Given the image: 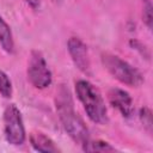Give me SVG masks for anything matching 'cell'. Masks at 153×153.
<instances>
[{"label":"cell","mask_w":153,"mask_h":153,"mask_svg":"<svg viewBox=\"0 0 153 153\" xmlns=\"http://www.w3.org/2000/svg\"><path fill=\"white\" fill-rule=\"evenodd\" d=\"M145 4H143V12H142V18H143V23L146 24V26L152 30V22H153V18H152V4L149 0H143Z\"/></svg>","instance_id":"4fadbf2b"},{"label":"cell","mask_w":153,"mask_h":153,"mask_svg":"<svg viewBox=\"0 0 153 153\" xmlns=\"http://www.w3.org/2000/svg\"><path fill=\"white\" fill-rule=\"evenodd\" d=\"M4 134L5 139L10 145L20 146L25 142V127L20 110L14 105L10 104L4 110Z\"/></svg>","instance_id":"277c9868"},{"label":"cell","mask_w":153,"mask_h":153,"mask_svg":"<svg viewBox=\"0 0 153 153\" xmlns=\"http://www.w3.org/2000/svg\"><path fill=\"white\" fill-rule=\"evenodd\" d=\"M31 8H33V10H37L38 7H39V5H41V0H24Z\"/></svg>","instance_id":"5bb4252c"},{"label":"cell","mask_w":153,"mask_h":153,"mask_svg":"<svg viewBox=\"0 0 153 153\" xmlns=\"http://www.w3.org/2000/svg\"><path fill=\"white\" fill-rule=\"evenodd\" d=\"M75 93L87 117L93 123L104 124L108 122V112L104 99L94 85L87 80H78L75 82Z\"/></svg>","instance_id":"7a4b0ae2"},{"label":"cell","mask_w":153,"mask_h":153,"mask_svg":"<svg viewBox=\"0 0 153 153\" xmlns=\"http://www.w3.org/2000/svg\"><path fill=\"white\" fill-rule=\"evenodd\" d=\"M12 82L7 74L0 69V94L4 98H10L12 96Z\"/></svg>","instance_id":"8fae6325"},{"label":"cell","mask_w":153,"mask_h":153,"mask_svg":"<svg viewBox=\"0 0 153 153\" xmlns=\"http://www.w3.org/2000/svg\"><path fill=\"white\" fill-rule=\"evenodd\" d=\"M67 49L75 67L84 74H90L91 62L86 44L79 37H71L67 42Z\"/></svg>","instance_id":"8992f818"},{"label":"cell","mask_w":153,"mask_h":153,"mask_svg":"<svg viewBox=\"0 0 153 153\" xmlns=\"http://www.w3.org/2000/svg\"><path fill=\"white\" fill-rule=\"evenodd\" d=\"M0 45L7 54H12L14 51V41L11 27L2 19L1 16H0Z\"/></svg>","instance_id":"9c48e42d"},{"label":"cell","mask_w":153,"mask_h":153,"mask_svg":"<svg viewBox=\"0 0 153 153\" xmlns=\"http://www.w3.org/2000/svg\"><path fill=\"white\" fill-rule=\"evenodd\" d=\"M100 60L102 65L109 72V74H111L120 82L130 87H139L142 85L143 76L140 71L127 61L122 60L120 56L110 53H103Z\"/></svg>","instance_id":"3957f363"},{"label":"cell","mask_w":153,"mask_h":153,"mask_svg":"<svg viewBox=\"0 0 153 153\" xmlns=\"http://www.w3.org/2000/svg\"><path fill=\"white\" fill-rule=\"evenodd\" d=\"M108 97L110 104L115 109H117L123 117L127 118L131 117V115L134 114V103H133V98L127 91L114 87L109 91Z\"/></svg>","instance_id":"52a82bcc"},{"label":"cell","mask_w":153,"mask_h":153,"mask_svg":"<svg viewBox=\"0 0 153 153\" xmlns=\"http://www.w3.org/2000/svg\"><path fill=\"white\" fill-rule=\"evenodd\" d=\"M81 146H82V151H85V152H114V151H116V148L114 146H111L109 142L102 141V140L91 141L88 139Z\"/></svg>","instance_id":"30bf717a"},{"label":"cell","mask_w":153,"mask_h":153,"mask_svg":"<svg viewBox=\"0 0 153 153\" xmlns=\"http://www.w3.org/2000/svg\"><path fill=\"white\" fill-rule=\"evenodd\" d=\"M55 106H56L57 116L68 136L75 143L79 145L85 143L90 139L88 129L85 122L82 121V118L75 111L74 102L69 90L63 85H61L56 91Z\"/></svg>","instance_id":"6da1fadb"},{"label":"cell","mask_w":153,"mask_h":153,"mask_svg":"<svg viewBox=\"0 0 153 153\" xmlns=\"http://www.w3.org/2000/svg\"><path fill=\"white\" fill-rule=\"evenodd\" d=\"M27 80L30 84L38 88L43 90L51 85L53 74L48 67V63L39 50H32L27 61Z\"/></svg>","instance_id":"5b68a950"},{"label":"cell","mask_w":153,"mask_h":153,"mask_svg":"<svg viewBox=\"0 0 153 153\" xmlns=\"http://www.w3.org/2000/svg\"><path fill=\"white\" fill-rule=\"evenodd\" d=\"M140 121L142 123V126L146 128V130L148 133H152V127H153V122H152V112L151 109L147 106H142L140 109V114H139Z\"/></svg>","instance_id":"7c38bea8"},{"label":"cell","mask_w":153,"mask_h":153,"mask_svg":"<svg viewBox=\"0 0 153 153\" xmlns=\"http://www.w3.org/2000/svg\"><path fill=\"white\" fill-rule=\"evenodd\" d=\"M30 143L35 151L44 153H56L60 152L55 142L42 131H32L30 134Z\"/></svg>","instance_id":"ba28073f"}]
</instances>
